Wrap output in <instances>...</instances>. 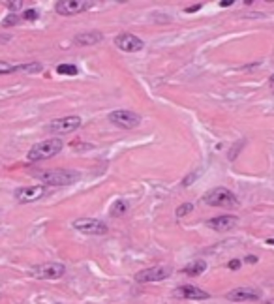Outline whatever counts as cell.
Returning <instances> with one entry per match:
<instances>
[{
	"instance_id": "obj_1",
	"label": "cell",
	"mask_w": 274,
	"mask_h": 304,
	"mask_svg": "<svg viewBox=\"0 0 274 304\" xmlns=\"http://www.w3.org/2000/svg\"><path fill=\"white\" fill-rule=\"evenodd\" d=\"M64 143L60 139H47V141H40L36 143L32 149L29 150V160L30 161H40V160H47V158H53L57 156L62 150Z\"/></svg>"
},
{
	"instance_id": "obj_2",
	"label": "cell",
	"mask_w": 274,
	"mask_h": 304,
	"mask_svg": "<svg viewBox=\"0 0 274 304\" xmlns=\"http://www.w3.org/2000/svg\"><path fill=\"white\" fill-rule=\"evenodd\" d=\"M203 201L205 205H209V207H226V208H231V207H237L239 205V201H237V195L228 188H214L207 192L203 195Z\"/></svg>"
},
{
	"instance_id": "obj_3",
	"label": "cell",
	"mask_w": 274,
	"mask_h": 304,
	"mask_svg": "<svg viewBox=\"0 0 274 304\" xmlns=\"http://www.w3.org/2000/svg\"><path fill=\"white\" fill-rule=\"evenodd\" d=\"M38 178H41L49 186H70L76 180H79V173L71 169H53V171L40 173Z\"/></svg>"
},
{
	"instance_id": "obj_4",
	"label": "cell",
	"mask_w": 274,
	"mask_h": 304,
	"mask_svg": "<svg viewBox=\"0 0 274 304\" xmlns=\"http://www.w3.org/2000/svg\"><path fill=\"white\" fill-rule=\"evenodd\" d=\"M66 274V267L62 263H43L30 269V276L36 280H59Z\"/></svg>"
},
{
	"instance_id": "obj_5",
	"label": "cell",
	"mask_w": 274,
	"mask_h": 304,
	"mask_svg": "<svg viewBox=\"0 0 274 304\" xmlns=\"http://www.w3.org/2000/svg\"><path fill=\"white\" fill-rule=\"evenodd\" d=\"M109 122L118 128H124V130H134V128H137L141 124V116L137 113H134V111L118 109L113 111L109 115Z\"/></svg>"
},
{
	"instance_id": "obj_6",
	"label": "cell",
	"mask_w": 274,
	"mask_h": 304,
	"mask_svg": "<svg viewBox=\"0 0 274 304\" xmlns=\"http://www.w3.org/2000/svg\"><path fill=\"white\" fill-rule=\"evenodd\" d=\"M81 116H64V119H55V121L49 122L47 130L51 133H57V135H64V133H71L76 132L77 128L81 126Z\"/></svg>"
},
{
	"instance_id": "obj_7",
	"label": "cell",
	"mask_w": 274,
	"mask_h": 304,
	"mask_svg": "<svg viewBox=\"0 0 274 304\" xmlns=\"http://www.w3.org/2000/svg\"><path fill=\"white\" fill-rule=\"evenodd\" d=\"M73 229L81 231L85 235H105L107 233V224H104L102 220L96 218H79L71 222Z\"/></svg>"
},
{
	"instance_id": "obj_8",
	"label": "cell",
	"mask_w": 274,
	"mask_h": 304,
	"mask_svg": "<svg viewBox=\"0 0 274 304\" xmlns=\"http://www.w3.org/2000/svg\"><path fill=\"white\" fill-rule=\"evenodd\" d=\"M90 8H92L90 0H62V2L55 4V10L59 15H77V13L90 10Z\"/></svg>"
},
{
	"instance_id": "obj_9",
	"label": "cell",
	"mask_w": 274,
	"mask_h": 304,
	"mask_svg": "<svg viewBox=\"0 0 274 304\" xmlns=\"http://www.w3.org/2000/svg\"><path fill=\"white\" fill-rule=\"evenodd\" d=\"M171 276V269L169 267H163V265H158V267H151V269H143L135 274V282L139 284H148V282H162L165 278Z\"/></svg>"
},
{
	"instance_id": "obj_10",
	"label": "cell",
	"mask_w": 274,
	"mask_h": 304,
	"mask_svg": "<svg viewBox=\"0 0 274 304\" xmlns=\"http://www.w3.org/2000/svg\"><path fill=\"white\" fill-rule=\"evenodd\" d=\"M115 45L124 53H137L145 47V43H143V40L137 38L135 34L122 32V34H118L117 38H115Z\"/></svg>"
},
{
	"instance_id": "obj_11",
	"label": "cell",
	"mask_w": 274,
	"mask_h": 304,
	"mask_svg": "<svg viewBox=\"0 0 274 304\" xmlns=\"http://www.w3.org/2000/svg\"><path fill=\"white\" fill-rule=\"evenodd\" d=\"M259 298H261V291L254 289V287H237L228 293V300L231 302H254Z\"/></svg>"
},
{
	"instance_id": "obj_12",
	"label": "cell",
	"mask_w": 274,
	"mask_h": 304,
	"mask_svg": "<svg viewBox=\"0 0 274 304\" xmlns=\"http://www.w3.org/2000/svg\"><path fill=\"white\" fill-rule=\"evenodd\" d=\"M45 186H23L15 192V199L19 203H32V201H38L40 197L45 195Z\"/></svg>"
},
{
	"instance_id": "obj_13",
	"label": "cell",
	"mask_w": 274,
	"mask_h": 304,
	"mask_svg": "<svg viewBox=\"0 0 274 304\" xmlns=\"http://www.w3.org/2000/svg\"><path fill=\"white\" fill-rule=\"evenodd\" d=\"M175 297L190 298V300H205V298H209L210 295L195 286H181L175 289Z\"/></svg>"
},
{
	"instance_id": "obj_14",
	"label": "cell",
	"mask_w": 274,
	"mask_h": 304,
	"mask_svg": "<svg viewBox=\"0 0 274 304\" xmlns=\"http://www.w3.org/2000/svg\"><path fill=\"white\" fill-rule=\"evenodd\" d=\"M237 216H216V218H212V220H209L207 222V225L209 227H212L214 231H220V233H223V231H229V229H233L235 225H237Z\"/></svg>"
},
{
	"instance_id": "obj_15",
	"label": "cell",
	"mask_w": 274,
	"mask_h": 304,
	"mask_svg": "<svg viewBox=\"0 0 274 304\" xmlns=\"http://www.w3.org/2000/svg\"><path fill=\"white\" fill-rule=\"evenodd\" d=\"M102 32H98V30H90V32H83V34L76 36V45L79 47H90V45H96V43H99L102 41Z\"/></svg>"
},
{
	"instance_id": "obj_16",
	"label": "cell",
	"mask_w": 274,
	"mask_h": 304,
	"mask_svg": "<svg viewBox=\"0 0 274 304\" xmlns=\"http://www.w3.org/2000/svg\"><path fill=\"white\" fill-rule=\"evenodd\" d=\"M207 270V263L197 259V261H192V263H188L184 267V274L186 276H201Z\"/></svg>"
},
{
	"instance_id": "obj_17",
	"label": "cell",
	"mask_w": 274,
	"mask_h": 304,
	"mask_svg": "<svg viewBox=\"0 0 274 304\" xmlns=\"http://www.w3.org/2000/svg\"><path fill=\"white\" fill-rule=\"evenodd\" d=\"M126 211H128V203L126 201H122V199H118V201H115L113 203V207H111V216H115V218H118V216H122V214H126Z\"/></svg>"
},
{
	"instance_id": "obj_18",
	"label": "cell",
	"mask_w": 274,
	"mask_h": 304,
	"mask_svg": "<svg viewBox=\"0 0 274 304\" xmlns=\"http://www.w3.org/2000/svg\"><path fill=\"white\" fill-rule=\"evenodd\" d=\"M57 72L60 75H77V66H73V64H60V66H57Z\"/></svg>"
},
{
	"instance_id": "obj_19",
	"label": "cell",
	"mask_w": 274,
	"mask_h": 304,
	"mask_svg": "<svg viewBox=\"0 0 274 304\" xmlns=\"http://www.w3.org/2000/svg\"><path fill=\"white\" fill-rule=\"evenodd\" d=\"M17 72H32V74H36V72H41V64L40 62L21 64V66H17Z\"/></svg>"
},
{
	"instance_id": "obj_20",
	"label": "cell",
	"mask_w": 274,
	"mask_h": 304,
	"mask_svg": "<svg viewBox=\"0 0 274 304\" xmlns=\"http://www.w3.org/2000/svg\"><path fill=\"white\" fill-rule=\"evenodd\" d=\"M13 72H17V66H15V64L0 60V75H8V74H13Z\"/></svg>"
},
{
	"instance_id": "obj_21",
	"label": "cell",
	"mask_w": 274,
	"mask_h": 304,
	"mask_svg": "<svg viewBox=\"0 0 274 304\" xmlns=\"http://www.w3.org/2000/svg\"><path fill=\"white\" fill-rule=\"evenodd\" d=\"M193 211V205L192 203H184V205H181V207H177L175 214L179 216V218H182V216H186V214H190Z\"/></svg>"
},
{
	"instance_id": "obj_22",
	"label": "cell",
	"mask_w": 274,
	"mask_h": 304,
	"mask_svg": "<svg viewBox=\"0 0 274 304\" xmlns=\"http://www.w3.org/2000/svg\"><path fill=\"white\" fill-rule=\"evenodd\" d=\"M4 6L10 8L12 12H17V10L23 8V0H17V2H15V0H10V2H4Z\"/></svg>"
},
{
	"instance_id": "obj_23",
	"label": "cell",
	"mask_w": 274,
	"mask_h": 304,
	"mask_svg": "<svg viewBox=\"0 0 274 304\" xmlns=\"http://www.w3.org/2000/svg\"><path fill=\"white\" fill-rule=\"evenodd\" d=\"M17 23H19V17L15 15V13H12V15H8V17L4 19V21H2V25H4V27H15Z\"/></svg>"
},
{
	"instance_id": "obj_24",
	"label": "cell",
	"mask_w": 274,
	"mask_h": 304,
	"mask_svg": "<svg viewBox=\"0 0 274 304\" xmlns=\"http://www.w3.org/2000/svg\"><path fill=\"white\" fill-rule=\"evenodd\" d=\"M197 177H199V173H197V171L190 173V175H188V177L184 178V180H182V186H190V184H192Z\"/></svg>"
},
{
	"instance_id": "obj_25",
	"label": "cell",
	"mask_w": 274,
	"mask_h": 304,
	"mask_svg": "<svg viewBox=\"0 0 274 304\" xmlns=\"http://www.w3.org/2000/svg\"><path fill=\"white\" fill-rule=\"evenodd\" d=\"M38 15H40V13L36 12V10H27V12L23 13V19H29V21H36V19H38Z\"/></svg>"
},
{
	"instance_id": "obj_26",
	"label": "cell",
	"mask_w": 274,
	"mask_h": 304,
	"mask_svg": "<svg viewBox=\"0 0 274 304\" xmlns=\"http://www.w3.org/2000/svg\"><path fill=\"white\" fill-rule=\"evenodd\" d=\"M242 145H244V141H239V143H237V147H235V149L231 150V154H229V160H235V158H237V150L242 149Z\"/></svg>"
},
{
	"instance_id": "obj_27",
	"label": "cell",
	"mask_w": 274,
	"mask_h": 304,
	"mask_svg": "<svg viewBox=\"0 0 274 304\" xmlns=\"http://www.w3.org/2000/svg\"><path fill=\"white\" fill-rule=\"evenodd\" d=\"M201 6H203V4H193V6L186 8V13H193V12H197V10H201Z\"/></svg>"
},
{
	"instance_id": "obj_28",
	"label": "cell",
	"mask_w": 274,
	"mask_h": 304,
	"mask_svg": "<svg viewBox=\"0 0 274 304\" xmlns=\"http://www.w3.org/2000/svg\"><path fill=\"white\" fill-rule=\"evenodd\" d=\"M239 267H240V261H239V259H233V261L229 263V269H231V270H237Z\"/></svg>"
},
{
	"instance_id": "obj_29",
	"label": "cell",
	"mask_w": 274,
	"mask_h": 304,
	"mask_svg": "<svg viewBox=\"0 0 274 304\" xmlns=\"http://www.w3.org/2000/svg\"><path fill=\"white\" fill-rule=\"evenodd\" d=\"M246 263H250V265L257 263V258L256 255H248V258H246Z\"/></svg>"
},
{
	"instance_id": "obj_30",
	"label": "cell",
	"mask_w": 274,
	"mask_h": 304,
	"mask_svg": "<svg viewBox=\"0 0 274 304\" xmlns=\"http://www.w3.org/2000/svg\"><path fill=\"white\" fill-rule=\"evenodd\" d=\"M231 4H233V0H228V2H226V0H222V2H220V6H231Z\"/></svg>"
},
{
	"instance_id": "obj_31",
	"label": "cell",
	"mask_w": 274,
	"mask_h": 304,
	"mask_svg": "<svg viewBox=\"0 0 274 304\" xmlns=\"http://www.w3.org/2000/svg\"><path fill=\"white\" fill-rule=\"evenodd\" d=\"M268 81H270V88H272V90H274V74L270 75V79H268Z\"/></svg>"
},
{
	"instance_id": "obj_32",
	"label": "cell",
	"mask_w": 274,
	"mask_h": 304,
	"mask_svg": "<svg viewBox=\"0 0 274 304\" xmlns=\"http://www.w3.org/2000/svg\"><path fill=\"white\" fill-rule=\"evenodd\" d=\"M267 242H268V244H274V239H268Z\"/></svg>"
}]
</instances>
